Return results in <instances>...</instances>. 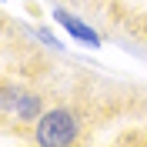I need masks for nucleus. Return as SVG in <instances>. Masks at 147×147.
<instances>
[{
	"instance_id": "nucleus-1",
	"label": "nucleus",
	"mask_w": 147,
	"mask_h": 147,
	"mask_svg": "<svg viewBox=\"0 0 147 147\" xmlns=\"http://www.w3.org/2000/svg\"><path fill=\"white\" fill-rule=\"evenodd\" d=\"M90 127H94L90 104L84 97H74V100L50 104L30 127V140L37 147H70V144L87 140Z\"/></svg>"
},
{
	"instance_id": "nucleus-2",
	"label": "nucleus",
	"mask_w": 147,
	"mask_h": 147,
	"mask_svg": "<svg viewBox=\"0 0 147 147\" xmlns=\"http://www.w3.org/2000/svg\"><path fill=\"white\" fill-rule=\"evenodd\" d=\"M50 107L47 104V90L44 87H37V84H30L27 77H13V74H7L3 77V87H0V117H3V124H24V127H34L37 117L44 114V110Z\"/></svg>"
},
{
	"instance_id": "nucleus-3",
	"label": "nucleus",
	"mask_w": 147,
	"mask_h": 147,
	"mask_svg": "<svg viewBox=\"0 0 147 147\" xmlns=\"http://www.w3.org/2000/svg\"><path fill=\"white\" fill-rule=\"evenodd\" d=\"M54 17H57V24H60V27H67V34L77 37L80 44H87V47H97V44H100L97 30H90L80 17H74V13H67V10H60V7H54Z\"/></svg>"
}]
</instances>
